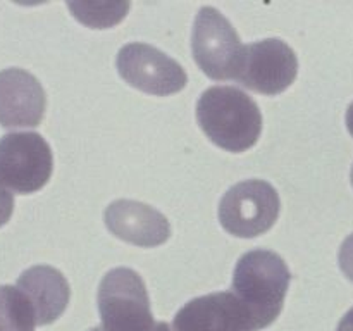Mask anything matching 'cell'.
I'll return each instance as SVG.
<instances>
[{"label":"cell","instance_id":"6da1fadb","mask_svg":"<svg viewBox=\"0 0 353 331\" xmlns=\"http://www.w3.org/2000/svg\"><path fill=\"white\" fill-rule=\"evenodd\" d=\"M196 121L210 141L230 152L254 147L262 131L261 109L236 86L205 90L196 103Z\"/></svg>","mask_w":353,"mask_h":331},{"label":"cell","instance_id":"7a4b0ae2","mask_svg":"<svg viewBox=\"0 0 353 331\" xmlns=\"http://www.w3.org/2000/svg\"><path fill=\"white\" fill-rule=\"evenodd\" d=\"M288 265L271 250H250L238 261L233 293L250 309L259 330L271 326L281 314L288 292Z\"/></svg>","mask_w":353,"mask_h":331},{"label":"cell","instance_id":"3957f363","mask_svg":"<svg viewBox=\"0 0 353 331\" xmlns=\"http://www.w3.org/2000/svg\"><path fill=\"white\" fill-rule=\"evenodd\" d=\"M97 300L103 331H154L157 328L143 279L133 269L116 268L107 272L100 281Z\"/></svg>","mask_w":353,"mask_h":331},{"label":"cell","instance_id":"277c9868","mask_svg":"<svg viewBox=\"0 0 353 331\" xmlns=\"http://www.w3.org/2000/svg\"><path fill=\"white\" fill-rule=\"evenodd\" d=\"M192 50L199 68L210 79L224 81L240 74L245 47L230 21L214 7L205 6L196 14Z\"/></svg>","mask_w":353,"mask_h":331},{"label":"cell","instance_id":"5b68a950","mask_svg":"<svg viewBox=\"0 0 353 331\" xmlns=\"http://www.w3.org/2000/svg\"><path fill=\"white\" fill-rule=\"evenodd\" d=\"M279 195L264 179L231 186L219 203L221 226L240 238H255L271 230L279 216Z\"/></svg>","mask_w":353,"mask_h":331},{"label":"cell","instance_id":"8992f818","mask_svg":"<svg viewBox=\"0 0 353 331\" xmlns=\"http://www.w3.org/2000/svg\"><path fill=\"white\" fill-rule=\"evenodd\" d=\"M54 169L50 145L38 133H9L0 138V185L16 193H34Z\"/></svg>","mask_w":353,"mask_h":331},{"label":"cell","instance_id":"52a82bcc","mask_svg":"<svg viewBox=\"0 0 353 331\" xmlns=\"http://www.w3.org/2000/svg\"><path fill=\"white\" fill-rule=\"evenodd\" d=\"M116 64L128 85L150 95H172L181 92L188 81L185 69L174 59L147 43L124 45Z\"/></svg>","mask_w":353,"mask_h":331},{"label":"cell","instance_id":"ba28073f","mask_svg":"<svg viewBox=\"0 0 353 331\" xmlns=\"http://www.w3.org/2000/svg\"><path fill=\"white\" fill-rule=\"evenodd\" d=\"M299 59L293 48L279 38H265L245 47L238 81L252 92L264 95L283 93L296 78Z\"/></svg>","mask_w":353,"mask_h":331},{"label":"cell","instance_id":"9c48e42d","mask_svg":"<svg viewBox=\"0 0 353 331\" xmlns=\"http://www.w3.org/2000/svg\"><path fill=\"white\" fill-rule=\"evenodd\" d=\"M174 331H259L250 309L233 292L209 293L178 310Z\"/></svg>","mask_w":353,"mask_h":331},{"label":"cell","instance_id":"30bf717a","mask_svg":"<svg viewBox=\"0 0 353 331\" xmlns=\"http://www.w3.org/2000/svg\"><path fill=\"white\" fill-rule=\"evenodd\" d=\"M47 107L41 83L19 68L0 71V124L3 128H37Z\"/></svg>","mask_w":353,"mask_h":331},{"label":"cell","instance_id":"8fae6325","mask_svg":"<svg viewBox=\"0 0 353 331\" xmlns=\"http://www.w3.org/2000/svg\"><path fill=\"white\" fill-rule=\"evenodd\" d=\"M103 219L114 237L138 247H157L171 237L168 217L137 200H116L105 209Z\"/></svg>","mask_w":353,"mask_h":331},{"label":"cell","instance_id":"7c38bea8","mask_svg":"<svg viewBox=\"0 0 353 331\" xmlns=\"http://www.w3.org/2000/svg\"><path fill=\"white\" fill-rule=\"evenodd\" d=\"M17 288L30 299L40 326L57 321L71 297L68 279L50 265H33L26 269L17 278Z\"/></svg>","mask_w":353,"mask_h":331},{"label":"cell","instance_id":"4fadbf2b","mask_svg":"<svg viewBox=\"0 0 353 331\" xmlns=\"http://www.w3.org/2000/svg\"><path fill=\"white\" fill-rule=\"evenodd\" d=\"M37 314L17 286H0V331H34Z\"/></svg>","mask_w":353,"mask_h":331},{"label":"cell","instance_id":"5bb4252c","mask_svg":"<svg viewBox=\"0 0 353 331\" xmlns=\"http://www.w3.org/2000/svg\"><path fill=\"white\" fill-rule=\"evenodd\" d=\"M130 2H121V0H112V2H99V0H81V2H68L72 16L79 23L86 24L90 28L103 30L124 19V16L130 10Z\"/></svg>","mask_w":353,"mask_h":331},{"label":"cell","instance_id":"9a60e30c","mask_svg":"<svg viewBox=\"0 0 353 331\" xmlns=\"http://www.w3.org/2000/svg\"><path fill=\"white\" fill-rule=\"evenodd\" d=\"M338 261H340V268L341 271H343V274L347 276L350 281H353V233L343 241V245H341Z\"/></svg>","mask_w":353,"mask_h":331},{"label":"cell","instance_id":"2e32d148","mask_svg":"<svg viewBox=\"0 0 353 331\" xmlns=\"http://www.w3.org/2000/svg\"><path fill=\"white\" fill-rule=\"evenodd\" d=\"M14 210V197L9 190L0 185V228L7 224Z\"/></svg>","mask_w":353,"mask_h":331},{"label":"cell","instance_id":"e0dca14e","mask_svg":"<svg viewBox=\"0 0 353 331\" xmlns=\"http://www.w3.org/2000/svg\"><path fill=\"white\" fill-rule=\"evenodd\" d=\"M336 331H353V307L345 314L343 319L340 321Z\"/></svg>","mask_w":353,"mask_h":331},{"label":"cell","instance_id":"ac0fdd59","mask_svg":"<svg viewBox=\"0 0 353 331\" xmlns=\"http://www.w3.org/2000/svg\"><path fill=\"white\" fill-rule=\"evenodd\" d=\"M347 128L353 137V102L350 103V107H348V110H347Z\"/></svg>","mask_w":353,"mask_h":331},{"label":"cell","instance_id":"d6986e66","mask_svg":"<svg viewBox=\"0 0 353 331\" xmlns=\"http://www.w3.org/2000/svg\"><path fill=\"white\" fill-rule=\"evenodd\" d=\"M154 331H174L168 323H157V328Z\"/></svg>","mask_w":353,"mask_h":331},{"label":"cell","instance_id":"ffe728a7","mask_svg":"<svg viewBox=\"0 0 353 331\" xmlns=\"http://www.w3.org/2000/svg\"><path fill=\"white\" fill-rule=\"evenodd\" d=\"M88 331H103V330H100V328H92V330H88Z\"/></svg>","mask_w":353,"mask_h":331},{"label":"cell","instance_id":"44dd1931","mask_svg":"<svg viewBox=\"0 0 353 331\" xmlns=\"http://www.w3.org/2000/svg\"><path fill=\"white\" fill-rule=\"evenodd\" d=\"M352 185H353V168H352Z\"/></svg>","mask_w":353,"mask_h":331}]
</instances>
